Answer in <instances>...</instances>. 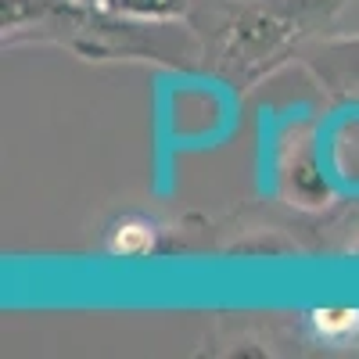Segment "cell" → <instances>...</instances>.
Listing matches in <instances>:
<instances>
[{"label":"cell","instance_id":"cell-4","mask_svg":"<svg viewBox=\"0 0 359 359\" xmlns=\"http://www.w3.org/2000/svg\"><path fill=\"white\" fill-rule=\"evenodd\" d=\"M309 323L320 341H331V345H345L359 334V309L352 306H323L309 313Z\"/></svg>","mask_w":359,"mask_h":359},{"label":"cell","instance_id":"cell-5","mask_svg":"<svg viewBox=\"0 0 359 359\" xmlns=\"http://www.w3.org/2000/svg\"><path fill=\"white\" fill-rule=\"evenodd\" d=\"M108 11L140 22H176L187 15V0H108Z\"/></svg>","mask_w":359,"mask_h":359},{"label":"cell","instance_id":"cell-6","mask_svg":"<svg viewBox=\"0 0 359 359\" xmlns=\"http://www.w3.org/2000/svg\"><path fill=\"white\" fill-rule=\"evenodd\" d=\"M76 8H108V0H72Z\"/></svg>","mask_w":359,"mask_h":359},{"label":"cell","instance_id":"cell-3","mask_svg":"<svg viewBox=\"0 0 359 359\" xmlns=\"http://www.w3.org/2000/svg\"><path fill=\"white\" fill-rule=\"evenodd\" d=\"M158 248V226L147 216H123L108 230V252L115 259H147Z\"/></svg>","mask_w":359,"mask_h":359},{"label":"cell","instance_id":"cell-8","mask_svg":"<svg viewBox=\"0 0 359 359\" xmlns=\"http://www.w3.org/2000/svg\"><path fill=\"white\" fill-rule=\"evenodd\" d=\"M352 76H355V83H359V62H355V72H352Z\"/></svg>","mask_w":359,"mask_h":359},{"label":"cell","instance_id":"cell-7","mask_svg":"<svg viewBox=\"0 0 359 359\" xmlns=\"http://www.w3.org/2000/svg\"><path fill=\"white\" fill-rule=\"evenodd\" d=\"M352 255H355V259H359V241H355V245H352Z\"/></svg>","mask_w":359,"mask_h":359},{"label":"cell","instance_id":"cell-1","mask_svg":"<svg viewBox=\"0 0 359 359\" xmlns=\"http://www.w3.org/2000/svg\"><path fill=\"white\" fill-rule=\"evenodd\" d=\"M302 15H291L280 4H248L237 11L226 33V50L223 62L241 79H255L262 69H269L277 57L298 43L302 36Z\"/></svg>","mask_w":359,"mask_h":359},{"label":"cell","instance_id":"cell-2","mask_svg":"<svg viewBox=\"0 0 359 359\" xmlns=\"http://www.w3.org/2000/svg\"><path fill=\"white\" fill-rule=\"evenodd\" d=\"M277 184H280L284 198L298 208H323L334 198L331 176H327V169L320 162L313 137H294L291 144H284L280 162H277Z\"/></svg>","mask_w":359,"mask_h":359}]
</instances>
